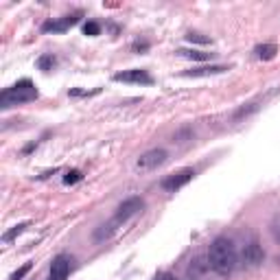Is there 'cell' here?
Masks as SVG:
<instances>
[{"mask_svg": "<svg viewBox=\"0 0 280 280\" xmlns=\"http://www.w3.org/2000/svg\"><path fill=\"white\" fill-rule=\"evenodd\" d=\"M208 261H210V267H212L214 274L219 276H230L232 271L236 269V249H234V243L226 236H219L210 243L208 247Z\"/></svg>", "mask_w": 280, "mask_h": 280, "instance_id": "cell-1", "label": "cell"}, {"mask_svg": "<svg viewBox=\"0 0 280 280\" xmlns=\"http://www.w3.org/2000/svg\"><path fill=\"white\" fill-rule=\"evenodd\" d=\"M35 99H37V88H35L29 79H22L16 86L2 90V94H0V107L9 109V107H13V105L29 103V101H35Z\"/></svg>", "mask_w": 280, "mask_h": 280, "instance_id": "cell-2", "label": "cell"}, {"mask_svg": "<svg viewBox=\"0 0 280 280\" xmlns=\"http://www.w3.org/2000/svg\"><path fill=\"white\" fill-rule=\"evenodd\" d=\"M144 208V201L140 199V197H129V199H125L121 206L116 208V212H114L112 221H107L109 226H112V230L116 232V228L121 226V223L129 221L131 217H136V214H140Z\"/></svg>", "mask_w": 280, "mask_h": 280, "instance_id": "cell-3", "label": "cell"}, {"mask_svg": "<svg viewBox=\"0 0 280 280\" xmlns=\"http://www.w3.org/2000/svg\"><path fill=\"white\" fill-rule=\"evenodd\" d=\"M166 158H169V153H166L164 149H149V151H144L142 156L136 160V169L138 171H153L160 164H164Z\"/></svg>", "mask_w": 280, "mask_h": 280, "instance_id": "cell-4", "label": "cell"}, {"mask_svg": "<svg viewBox=\"0 0 280 280\" xmlns=\"http://www.w3.org/2000/svg\"><path fill=\"white\" fill-rule=\"evenodd\" d=\"M70 269H72V256H70V254H57L51 262L48 280H66Z\"/></svg>", "mask_w": 280, "mask_h": 280, "instance_id": "cell-5", "label": "cell"}, {"mask_svg": "<svg viewBox=\"0 0 280 280\" xmlns=\"http://www.w3.org/2000/svg\"><path fill=\"white\" fill-rule=\"evenodd\" d=\"M192 177H195V171H192V169H182V171H177V173H173V175H169V177L162 179V188L169 191V192H175V191H179L182 186H186Z\"/></svg>", "mask_w": 280, "mask_h": 280, "instance_id": "cell-6", "label": "cell"}, {"mask_svg": "<svg viewBox=\"0 0 280 280\" xmlns=\"http://www.w3.org/2000/svg\"><path fill=\"white\" fill-rule=\"evenodd\" d=\"M241 258H243V262L247 267H258L262 261H265V252H262V247L258 245V241H247V243L243 245V249H241Z\"/></svg>", "mask_w": 280, "mask_h": 280, "instance_id": "cell-7", "label": "cell"}, {"mask_svg": "<svg viewBox=\"0 0 280 280\" xmlns=\"http://www.w3.org/2000/svg\"><path fill=\"white\" fill-rule=\"evenodd\" d=\"M114 81H122V83H151V74L147 70H140V68H134V70H122V72H116L114 74Z\"/></svg>", "mask_w": 280, "mask_h": 280, "instance_id": "cell-8", "label": "cell"}, {"mask_svg": "<svg viewBox=\"0 0 280 280\" xmlns=\"http://www.w3.org/2000/svg\"><path fill=\"white\" fill-rule=\"evenodd\" d=\"M210 269H212V267H210L208 256H195L191 261V265H188V278L191 280H204Z\"/></svg>", "mask_w": 280, "mask_h": 280, "instance_id": "cell-9", "label": "cell"}, {"mask_svg": "<svg viewBox=\"0 0 280 280\" xmlns=\"http://www.w3.org/2000/svg\"><path fill=\"white\" fill-rule=\"evenodd\" d=\"M228 66H219V64H214V66H199V68H192V70H186L184 72V77H210V74H223V72H228Z\"/></svg>", "mask_w": 280, "mask_h": 280, "instance_id": "cell-10", "label": "cell"}, {"mask_svg": "<svg viewBox=\"0 0 280 280\" xmlns=\"http://www.w3.org/2000/svg\"><path fill=\"white\" fill-rule=\"evenodd\" d=\"M77 22H79V16H66L64 20H59V22H46L44 31H66L68 26L77 24Z\"/></svg>", "mask_w": 280, "mask_h": 280, "instance_id": "cell-11", "label": "cell"}, {"mask_svg": "<svg viewBox=\"0 0 280 280\" xmlns=\"http://www.w3.org/2000/svg\"><path fill=\"white\" fill-rule=\"evenodd\" d=\"M179 57H186V59H195V61H206L212 57V52H201V51H186V48H179L177 51Z\"/></svg>", "mask_w": 280, "mask_h": 280, "instance_id": "cell-12", "label": "cell"}, {"mask_svg": "<svg viewBox=\"0 0 280 280\" xmlns=\"http://www.w3.org/2000/svg\"><path fill=\"white\" fill-rule=\"evenodd\" d=\"M276 52H278V48L274 46V44H261V46H256V55L258 59H274Z\"/></svg>", "mask_w": 280, "mask_h": 280, "instance_id": "cell-13", "label": "cell"}, {"mask_svg": "<svg viewBox=\"0 0 280 280\" xmlns=\"http://www.w3.org/2000/svg\"><path fill=\"white\" fill-rule=\"evenodd\" d=\"M26 226H29V223H18V226H13V230H9V232H4V234H2V241H4V243H9V241L16 239L18 234H22V232L26 230Z\"/></svg>", "mask_w": 280, "mask_h": 280, "instance_id": "cell-14", "label": "cell"}, {"mask_svg": "<svg viewBox=\"0 0 280 280\" xmlns=\"http://www.w3.org/2000/svg\"><path fill=\"white\" fill-rule=\"evenodd\" d=\"M269 232H271V236H274V241H276V243H280V212L271 217Z\"/></svg>", "mask_w": 280, "mask_h": 280, "instance_id": "cell-15", "label": "cell"}, {"mask_svg": "<svg viewBox=\"0 0 280 280\" xmlns=\"http://www.w3.org/2000/svg\"><path fill=\"white\" fill-rule=\"evenodd\" d=\"M29 271H31V262H26V265H22L18 271H13L11 278H9V280H22L26 274H29Z\"/></svg>", "mask_w": 280, "mask_h": 280, "instance_id": "cell-16", "label": "cell"}, {"mask_svg": "<svg viewBox=\"0 0 280 280\" xmlns=\"http://www.w3.org/2000/svg\"><path fill=\"white\" fill-rule=\"evenodd\" d=\"M37 66H39L42 70H48L51 66H55V57H52V55H44V57H39Z\"/></svg>", "mask_w": 280, "mask_h": 280, "instance_id": "cell-17", "label": "cell"}, {"mask_svg": "<svg viewBox=\"0 0 280 280\" xmlns=\"http://www.w3.org/2000/svg\"><path fill=\"white\" fill-rule=\"evenodd\" d=\"M81 179V171H68L64 175V184H77Z\"/></svg>", "mask_w": 280, "mask_h": 280, "instance_id": "cell-18", "label": "cell"}, {"mask_svg": "<svg viewBox=\"0 0 280 280\" xmlns=\"http://www.w3.org/2000/svg\"><path fill=\"white\" fill-rule=\"evenodd\" d=\"M99 31H101V26L96 24V22H86V24H83V33L86 35H99Z\"/></svg>", "mask_w": 280, "mask_h": 280, "instance_id": "cell-19", "label": "cell"}, {"mask_svg": "<svg viewBox=\"0 0 280 280\" xmlns=\"http://www.w3.org/2000/svg\"><path fill=\"white\" fill-rule=\"evenodd\" d=\"M186 39H188V42H199V44H208V37H199V35H195V33L186 35Z\"/></svg>", "mask_w": 280, "mask_h": 280, "instance_id": "cell-20", "label": "cell"}, {"mask_svg": "<svg viewBox=\"0 0 280 280\" xmlns=\"http://www.w3.org/2000/svg\"><path fill=\"white\" fill-rule=\"evenodd\" d=\"M153 280H177V278H175L173 274H169V271H162V274H158Z\"/></svg>", "mask_w": 280, "mask_h": 280, "instance_id": "cell-21", "label": "cell"}]
</instances>
